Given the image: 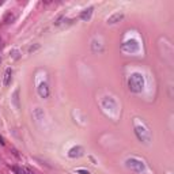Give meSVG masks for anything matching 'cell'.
Returning a JSON list of instances; mask_svg holds the SVG:
<instances>
[{
  "instance_id": "1",
  "label": "cell",
  "mask_w": 174,
  "mask_h": 174,
  "mask_svg": "<svg viewBox=\"0 0 174 174\" xmlns=\"http://www.w3.org/2000/svg\"><path fill=\"white\" fill-rule=\"evenodd\" d=\"M128 87L132 93H142L144 88V78L142 74H132L128 79Z\"/></svg>"
},
{
  "instance_id": "2",
  "label": "cell",
  "mask_w": 174,
  "mask_h": 174,
  "mask_svg": "<svg viewBox=\"0 0 174 174\" xmlns=\"http://www.w3.org/2000/svg\"><path fill=\"white\" fill-rule=\"evenodd\" d=\"M127 167L130 169L135 173H142L144 170V163L142 161L136 159V158H130V159L127 161Z\"/></svg>"
},
{
  "instance_id": "3",
  "label": "cell",
  "mask_w": 174,
  "mask_h": 174,
  "mask_svg": "<svg viewBox=\"0 0 174 174\" xmlns=\"http://www.w3.org/2000/svg\"><path fill=\"white\" fill-rule=\"evenodd\" d=\"M121 49L124 50L125 53H135V52H137V49H139V44L135 41V40H129V41H125L124 44H123V46H121Z\"/></svg>"
},
{
  "instance_id": "4",
  "label": "cell",
  "mask_w": 174,
  "mask_h": 174,
  "mask_svg": "<svg viewBox=\"0 0 174 174\" xmlns=\"http://www.w3.org/2000/svg\"><path fill=\"white\" fill-rule=\"evenodd\" d=\"M135 133H136L137 137H139L142 142H144V143H147V142L150 140V132L144 129L143 127L136 125V127H135Z\"/></svg>"
},
{
  "instance_id": "5",
  "label": "cell",
  "mask_w": 174,
  "mask_h": 174,
  "mask_svg": "<svg viewBox=\"0 0 174 174\" xmlns=\"http://www.w3.org/2000/svg\"><path fill=\"white\" fill-rule=\"evenodd\" d=\"M50 94V90H49V86H48V83H40V86H38V95L41 97V98H48Z\"/></svg>"
},
{
  "instance_id": "6",
  "label": "cell",
  "mask_w": 174,
  "mask_h": 174,
  "mask_svg": "<svg viewBox=\"0 0 174 174\" xmlns=\"http://www.w3.org/2000/svg\"><path fill=\"white\" fill-rule=\"evenodd\" d=\"M11 79H13V69L7 68L6 72H4V76H3V84L4 86H8L11 83Z\"/></svg>"
},
{
  "instance_id": "7",
  "label": "cell",
  "mask_w": 174,
  "mask_h": 174,
  "mask_svg": "<svg viewBox=\"0 0 174 174\" xmlns=\"http://www.w3.org/2000/svg\"><path fill=\"white\" fill-rule=\"evenodd\" d=\"M123 19H124V14L117 13V14H114V15H112L110 18L107 19V23H109V25H114V23H117V22H120V20H123Z\"/></svg>"
},
{
  "instance_id": "8",
  "label": "cell",
  "mask_w": 174,
  "mask_h": 174,
  "mask_svg": "<svg viewBox=\"0 0 174 174\" xmlns=\"http://www.w3.org/2000/svg\"><path fill=\"white\" fill-rule=\"evenodd\" d=\"M71 158H79V156L83 155V148L82 147H74V148H71L69 150V154H68Z\"/></svg>"
},
{
  "instance_id": "9",
  "label": "cell",
  "mask_w": 174,
  "mask_h": 174,
  "mask_svg": "<svg viewBox=\"0 0 174 174\" xmlns=\"http://www.w3.org/2000/svg\"><path fill=\"white\" fill-rule=\"evenodd\" d=\"M93 11H94V8H93V7H88L87 10H84V11H82V14H80V19H83V20H88V19L91 18V15H93Z\"/></svg>"
},
{
  "instance_id": "10",
  "label": "cell",
  "mask_w": 174,
  "mask_h": 174,
  "mask_svg": "<svg viewBox=\"0 0 174 174\" xmlns=\"http://www.w3.org/2000/svg\"><path fill=\"white\" fill-rule=\"evenodd\" d=\"M15 171L16 174H34L31 170H29V169H25V167H18V166H13L11 167Z\"/></svg>"
},
{
  "instance_id": "11",
  "label": "cell",
  "mask_w": 174,
  "mask_h": 174,
  "mask_svg": "<svg viewBox=\"0 0 174 174\" xmlns=\"http://www.w3.org/2000/svg\"><path fill=\"white\" fill-rule=\"evenodd\" d=\"M14 19H15V15L14 14H11V13H8V14H6V16H4V19H3V22L6 23V25H8V23H11Z\"/></svg>"
},
{
  "instance_id": "12",
  "label": "cell",
  "mask_w": 174,
  "mask_h": 174,
  "mask_svg": "<svg viewBox=\"0 0 174 174\" xmlns=\"http://www.w3.org/2000/svg\"><path fill=\"white\" fill-rule=\"evenodd\" d=\"M18 95H19V90H16V91L14 93V103L16 105V107H19V98H18Z\"/></svg>"
},
{
  "instance_id": "13",
  "label": "cell",
  "mask_w": 174,
  "mask_h": 174,
  "mask_svg": "<svg viewBox=\"0 0 174 174\" xmlns=\"http://www.w3.org/2000/svg\"><path fill=\"white\" fill-rule=\"evenodd\" d=\"M38 48H40V45H34V46H30V48H29V53L34 52V50H37Z\"/></svg>"
},
{
  "instance_id": "14",
  "label": "cell",
  "mask_w": 174,
  "mask_h": 174,
  "mask_svg": "<svg viewBox=\"0 0 174 174\" xmlns=\"http://www.w3.org/2000/svg\"><path fill=\"white\" fill-rule=\"evenodd\" d=\"M78 173H80V174H90L87 170H82V169H80V170H78Z\"/></svg>"
},
{
  "instance_id": "15",
  "label": "cell",
  "mask_w": 174,
  "mask_h": 174,
  "mask_svg": "<svg viewBox=\"0 0 174 174\" xmlns=\"http://www.w3.org/2000/svg\"><path fill=\"white\" fill-rule=\"evenodd\" d=\"M1 4H3V1H0V6H1Z\"/></svg>"
}]
</instances>
